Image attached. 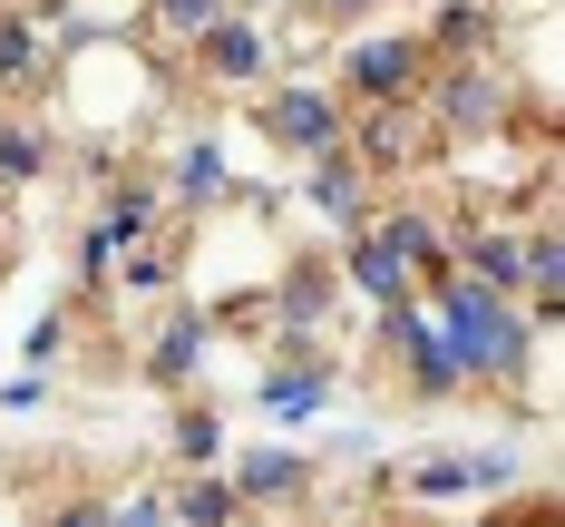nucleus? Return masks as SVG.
<instances>
[{"label":"nucleus","instance_id":"nucleus-1","mask_svg":"<svg viewBox=\"0 0 565 527\" xmlns=\"http://www.w3.org/2000/svg\"><path fill=\"white\" fill-rule=\"evenodd\" d=\"M419 303L439 313V333L458 342V361H468V391H526V401L546 410V391H556V333L516 303V293H488L468 284L458 264H439L429 284H419Z\"/></svg>","mask_w":565,"mask_h":527},{"label":"nucleus","instance_id":"nucleus-2","mask_svg":"<svg viewBox=\"0 0 565 527\" xmlns=\"http://www.w3.org/2000/svg\"><path fill=\"white\" fill-rule=\"evenodd\" d=\"M147 167L167 186L175 225H205V215H234L254 186H244V157H234V117H157V147H147Z\"/></svg>","mask_w":565,"mask_h":527},{"label":"nucleus","instance_id":"nucleus-3","mask_svg":"<svg viewBox=\"0 0 565 527\" xmlns=\"http://www.w3.org/2000/svg\"><path fill=\"white\" fill-rule=\"evenodd\" d=\"M419 117L429 137L458 147V137H488V127H546L526 108V78H516V50H488V59H439L419 78Z\"/></svg>","mask_w":565,"mask_h":527},{"label":"nucleus","instance_id":"nucleus-4","mask_svg":"<svg viewBox=\"0 0 565 527\" xmlns=\"http://www.w3.org/2000/svg\"><path fill=\"white\" fill-rule=\"evenodd\" d=\"M439 59H429V40L409 30V20H361V30H341L332 50V98L341 108H381V98H419V78H429Z\"/></svg>","mask_w":565,"mask_h":527},{"label":"nucleus","instance_id":"nucleus-5","mask_svg":"<svg viewBox=\"0 0 565 527\" xmlns=\"http://www.w3.org/2000/svg\"><path fill=\"white\" fill-rule=\"evenodd\" d=\"M274 68H282V30L264 10H215V20L175 50V78L205 88V98H254Z\"/></svg>","mask_w":565,"mask_h":527},{"label":"nucleus","instance_id":"nucleus-6","mask_svg":"<svg viewBox=\"0 0 565 527\" xmlns=\"http://www.w3.org/2000/svg\"><path fill=\"white\" fill-rule=\"evenodd\" d=\"M371 342H381V361H391V381L409 391V401L449 410V401H478L468 391V361H458V342L439 333V313L409 293V303H391V313H371Z\"/></svg>","mask_w":565,"mask_h":527},{"label":"nucleus","instance_id":"nucleus-7","mask_svg":"<svg viewBox=\"0 0 565 527\" xmlns=\"http://www.w3.org/2000/svg\"><path fill=\"white\" fill-rule=\"evenodd\" d=\"M332 401H341V351L332 342H264L254 381H244V410L264 430H312V420H332Z\"/></svg>","mask_w":565,"mask_h":527},{"label":"nucleus","instance_id":"nucleus-8","mask_svg":"<svg viewBox=\"0 0 565 527\" xmlns=\"http://www.w3.org/2000/svg\"><path fill=\"white\" fill-rule=\"evenodd\" d=\"M254 127H264V147H274L282 167H302V157L341 147L351 108L332 98V78H322V68H274V78L254 88Z\"/></svg>","mask_w":565,"mask_h":527},{"label":"nucleus","instance_id":"nucleus-9","mask_svg":"<svg viewBox=\"0 0 565 527\" xmlns=\"http://www.w3.org/2000/svg\"><path fill=\"white\" fill-rule=\"evenodd\" d=\"M215 351H225V323H215V303H205V293H167V303H157V323H147V351H137V371H147V381L175 401V391H205Z\"/></svg>","mask_w":565,"mask_h":527},{"label":"nucleus","instance_id":"nucleus-10","mask_svg":"<svg viewBox=\"0 0 565 527\" xmlns=\"http://www.w3.org/2000/svg\"><path fill=\"white\" fill-rule=\"evenodd\" d=\"M341 147H351L361 167L381 176V186H419V176H429V157H439V137H429L419 98H381V108H351Z\"/></svg>","mask_w":565,"mask_h":527},{"label":"nucleus","instance_id":"nucleus-11","mask_svg":"<svg viewBox=\"0 0 565 527\" xmlns=\"http://www.w3.org/2000/svg\"><path fill=\"white\" fill-rule=\"evenodd\" d=\"M215 468H225L234 498H244V508H264V518H282V508H312V488H322V460H312L302 440H234Z\"/></svg>","mask_w":565,"mask_h":527},{"label":"nucleus","instance_id":"nucleus-12","mask_svg":"<svg viewBox=\"0 0 565 527\" xmlns=\"http://www.w3.org/2000/svg\"><path fill=\"white\" fill-rule=\"evenodd\" d=\"M292 196H302V215L332 234V244H341V234H361L371 215H381V176L361 167L351 147H322V157H302V167H292Z\"/></svg>","mask_w":565,"mask_h":527},{"label":"nucleus","instance_id":"nucleus-13","mask_svg":"<svg viewBox=\"0 0 565 527\" xmlns=\"http://www.w3.org/2000/svg\"><path fill=\"white\" fill-rule=\"evenodd\" d=\"M371 234H381L399 264L429 284V274L449 264V196H439V186H381V215H371Z\"/></svg>","mask_w":565,"mask_h":527},{"label":"nucleus","instance_id":"nucleus-14","mask_svg":"<svg viewBox=\"0 0 565 527\" xmlns=\"http://www.w3.org/2000/svg\"><path fill=\"white\" fill-rule=\"evenodd\" d=\"M58 78V40L30 0H0V108H40Z\"/></svg>","mask_w":565,"mask_h":527},{"label":"nucleus","instance_id":"nucleus-15","mask_svg":"<svg viewBox=\"0 0 565 527\" xmlns=\"http://www.w3.org/2000/svg\"><path fill=\"white\" fill-rule=\"evenodd\" d=\"M332 274H341V293H351L361 313H391V303H409V293H419V274H409V264H399L371 225L332 244Z\"/></svg>","mask_w":565,"mask_h":527},{"label":"nucleus","instance_id":"nucleus-16","mask_svg":"<svg viewBox=\"0 0 565 527\" xmlns=\"http://www.w3.org/2000/svg\"><path fill=\"white\" fill-rule=\"evenodd\" d=\"M409 30L429 40V59H488L508 50V0H429Z\"/></svg>","mask_w":565,"mask_h":527},{"label":"nucleus","instance_id":"nucleus-17","mask_svg":"<svg viewBox=\"0 0 565 527\" xmlns=\"http://www.w3.org/2000/svg\"><path fill=\"white\" fill-rule=\"evenodd\" d=\"M58 176V117L50 108H0V196Z\"/></svg>","mask_w":565,"mask_h":527},{"label":"nucleus","instance_id":"nucleus-18","mask_svg":"<svg viewBox=\"0 0 565 527\" xmlns=\"http://www.w3.org/2000/svg\"><path fill=\"white\" fill-rule=\"evenodd\" d=\"M391 488L409 508H468V450L458 440H429V450L391 460Z\"/></svg>","mask_w":565,"mask_h":527},{"label":"nucleus","instance_id":"nucleus-19","mask_svg":"<svg viewBox=\"0 0 565 527\" xmlns=\"http://www.w3.org/2000/svg\"><path fill=\"white\" fill-rule=\"evenodd\" d=\"M225 450H234L225 401H215V391H175V410H167V468H215Z\"/></svg>","mask_w":565,"mask_h":527},{"label":"nucleus","instance_id":"nucleus-20","mask_svg":"<svg viewBox=\"0 0 565 527\" xmlns=\"http://www.w3.org/2000/svg\"><path fill=\"white\" fill-rule=\"evenodd\" d=\"M117 293H127V303H167V293H185V225L147 234V244H127V254H117L108 303H117Z\"/></svg>","mask_w":565,"mask_h":527},{"label":"nucleus","instance_id":"nucleus-21","mask_svg":"<svg viewBox=\"0 0 565 527\" xmlns=\"http://www.w3.org/2000/svg\"><path fill=\"white\" fill-rule=\"evenodd\" d=\"M157 488H167V518L175 527H244L254 518V508L225 488V468H167Z\"/></svg>","mask_w":565,"mask_h":527},{"label":"nucleus","instance_id":"nucleus-22","mask_svg":"<svg viewBox=\"0 0 565 527\" xmlns=\"http://www.w3.org/2000/svg\"><path fill=\"white\" fill-rule=\"evenodd\" d=\"M458 450H468V508L526 488V450H516V440H458Z\"/></svg>","mask_w":565,"mask_h":527},{"label":"nucleus","instance_id":"nucleus-23","mask_svg":"<svg viewBox=\"0 0 565 527\" xmlns=\"http://www.w3.org/2000/svg\"><path fill=\"white\" fill-rule=\"evenodd\" d=\"M68 351H78V303H40L20 333V371H68Z\"/></svg>","mask_w":565,"mask_h":527},{"label":"nucleus","instance_id":"nucleus-24","mask_svg":"<svg viewBox=\"0 0 565 527\" xmlns=\"http://www.w3.org/2000/svg\"><path fill=\"white\" fill-rule=\"evenodd\" d=\"M68 274H78V303H108V284H117V244L98 225H78V244H68Z\"/></svg>","mask_w":565,"mask_h":527},{"label":"nucleus","instance_id":"nucleus-25","mask_svg":"<svg viewBox=\"0 0 565 527\" xmlns=\"http://www.w3.org/2000/svg\"><path fill=\"white\" fill-rule=\"evenodd\" d=\"M391 0H302V30L312 40H341V30H361V20H381Z\"/></svg>","mask_w":565,"mask_h":527},{"label":"nucleus","instance_id":"nucleus-26","mask_svg":"<svg viewBox=\"0 0 565 527\" xmlns=\"http://www.w3.org/2000/svg\"><path fill=\"white\" fill-rule=\"evenodd\" d=\"M98 527H175L167 518V488H117L108 508H98Z\"/></svg>","mask_w":565,"mask_h":527},{"label":"nucleus","instance_id":"nucleus-27","mask_svg":"<svg viewBox=\"0 0 565 527\" xmlns=\"http://www.w3.org/2000/svg\"><path fill=\"white\" fill-rule=\"evenodd\" d=\"M50 401H58V371H10V381H0V410H10V420H40Z\"/></svg>","mask_w":565,"mask_h":527},{"label":"nucleus","instance_id":"nucleus-28","mask_svg":"<svg viewBox=\"0 0 565 527\" xmlns=\"http://www.w3.org/2000/svg\"><path fill=\"white\" fill-rule=\"evenodd\" d=\"M98 508H108V498H58L50 527H98Z\"/></svg>","mask_w":565,"mask_h":527}]
</instances>
